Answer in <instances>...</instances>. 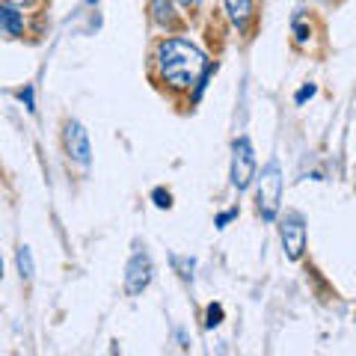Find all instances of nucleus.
<instances>
[{
  "label": "nucleus",
  "instance_id": "nucleus-8",
  "mask_svg": "<svg viewBox=\"0 0 356 356\" xmlns=\"http://www.w3.org/2000/svg\"><path fill=\"white\" fill-rule=\"evenodd\" d=\"M226 3V15L232 18L235 27H247V21L252 18V0H222Z\"/></svg>",
  "mask_w": 356,
  "mask_h": 356
},
{
  "label": "nucleus",
  "instance_id": "nucleus-15",
  "mask_svg": "<svg viewBox=\"0 0 356 356\" xmlns=\"http://www.w3.org/2000/svg\"><path fill=\"white\" fill-rule=\"evenodd\" d=\"M312 95H315V83H306V86L300 89V92H297V98H294V102H297V104H303L306 98H312Z\"/></svg>",
  "mask_w": 356,
  "mask_h": 356
},
{
  "label": "nucleus",
  "instance_id": "nucleus-19",
  "mask_svg": "<svg viewBox=\"0 0 356 356\" xmlns=\"http://www.w3.org/2000/svg\"><path fill=\"white\" fill-rule=\"evenodd\" d=\"M0 282H3V259H0Z\"/></svg>",
  "mask_w": 356,
  "mask_h": 356
},
{
  "label": "nucleus",
  "instance_id": "nucleus-10",
  "mask_svg": "<svg viewBox=\"0 0 356 356\" xmlns=\"http://www.w3.org/2000/svg\"><path fill=\"white\" fill-rule=\"evenodd\" d=\"M15 264H18V276L21 282H33V276H36V264H33V252L27 243H21L15 250Z\"/></svg>",
  "mask_w": 356,
  "mask_h": 356
},
{
  "label": "nucleus",
  "instance_id": "nucleus-2",
  "mask_svg": "<svg viewBox=\"0 0 356 356\" xmlns=\"http://www.w3.org/2000/svg\"><path fill=\"white\" fill-rule=\"evenodd\" d=\"M280 202H282V170H280V163L276 161H270L261 170L259 193H255V205H259L261 220L273 222L276 214H280Z\"/></svg>",
  "mask_w": 356,
  "mask_h": 356
},
{
  "label": "nucleus",
  "instance_id": "nucleus-16",
  "mask_svg": "<svg viewBox=\"0 0 356 356\" xmlns=\"http://www.w3.org/2000/svg\"><path fill=\"white\" fill-rule=\"evenodd\" d=\"M238 217V208H232V211H222V214L217 217V229H226V222L229 220H235Z\"/></svg>",
  "mask_w": 356,
  "mask_h": 356
},
{
  "label": "nucleus",
  "instance_id": "nucleus-20",
  "mask_svg": "<svg viewBox=\"0 0 356 356\" xmlns=\"http://www.w3.org/2000/svg\"><path fill=\"white\" fill-rule=\"evenodd\" d=\"M86 3H92V6H95V3H98V0H86Z\"/></svg>",
  "mask_w": 356,
  "mask_h": 356
},
{
  "label": "nucleus",
  "instance_id": "nucleus-13",
  "mask_svg": "<svg viewBox=\"0 0 356 356\" xmlns=\"http://www.w3.org/2000/svg\"><path fill=\"white\" fill-rule=\"evenodd\" d=\"M152 199H154V205L158 208H172V193L163 191V187H158V191L152 193Z\"/></svg>",
  "mask_w": 356,
  "mask_h": 356
},
{
  "label": "nucleus",
  "instance_id": "nucleus-17",
  "mask_svg": "<svg viewBox=\"0 0 356 356\" xmlns=\"http://www.w3.org/2000/svg\"><path fill=\"white\" fill-rule=\"evenodd\" d=\"M178 3H181L187 13H191V9H199V3H202V0H178Z\"/></svg>",
  "mask_w": 356,
  "mask_h": 356
},
{
  "label": "nucleus",
  "instance_id": "nucleus-9",
  "mask_svg": "<svg viewBox=\"0 0 356 356\" xmlns=\"http://www.w3.org/2000/svg\"><path fill=\"white\" fill-rule=\"evenodd\" d=\"M149 9H152V18H154V24H161V27H175V9L170 0H149Z\"/></svg>",
  "mask_w": 356,
  "mask_h": 356
},
{
  "label": "nucleus",
  "instance_id": "nucleus-3",
  "mask_svg": "<svg viewBox=\"0 0 356 356\" xmlns=\"http://www.w3.org/2000/svg\"><path fill=\"white\" fill-rule=\"evenodd\" d=\"M255 172H259V166H255V149L250 137H238L232 143V170H229V181L235 187L238 193L250 191V184L255 181Z\"/></svg>",
  "mask_w": 356,
  "mask_h": 356
},
{
  "label": "nucleus",
  "instance_id": "nucleus-5",
  "mask_svg": "<svg viewBox=\"0 0 356 356\" xmlns=\"http://www.w3.org/2000/svg\"><path fill=\"white\" fill-rule=\"evenodd\" d=\"M280 238H282V250L291 261L303 259L306 250V220L300 211H285V217L280 220Z\"/></svg>",
  "mask_w": 356,
  "mask_h": 356
},
{
  "label": "nucleus",
  "instance_id": "nucleus-11",
  "mask_svg": "<svg viewBox=\"0 0 356 356\" xmlns=\"http://www.w3.org/2000/svg\"><path fill=\"white\" fill-rule=\"evenodd\" d=\"M172 267H175V273L181 276L184 282H193V267H196V261L191 259V255H172Z\"/></svg>",
  "mask_w": 356,
  "mask_h": 356
},
{
  "label": "nucleus",
  "instance_id": "nucleus-18",
  "mask_svg": "<svg viewBox=\"0 0 356 356\" xmlns=\"http://www.w3.org/2000/svg\"><path fill=\"white\" fill-rule=\"evenodd\" d=\"M3 3H9V6H27L30 0H3Z\"/></svg>",
  "mask_w": 356,
  "mask_h": 356
},
{
  "label": "nucleus",
  "instance_id": "nucleus-12",
  "mask_svg": "<svg viewBox=\"0 0 356 356\" xmlns=\"http://www.w3.org/2000/svg\"><path fill=\"white\" fill-rule=\"evenodd\" d=\"M222 324V306L220 303H211L205 312V330H214Z\"/></svg>",
  "mask_w": 356,
  "mask_h": 356
},
{
  "label": "nucleus",
  "instance_id": "nucleus-6",
  "mask_svg": "<svg viewBox=\"0 0 356 356\" xmlns=\"http://www.w3.org/2000/svg\"><path fill=\"white\" fill-rule=\"evenodd\" d=\"M63 149L69 154V161L77 166H89L92 161V149H89V134L77 119H69L63 128Z\"/></svg>",
  "mask_w": 356,
  "mask_h": 356
},
{
  "label": "nucleus",
  "instance_id": "nucleus-1",
  "mask_svg": "<svg viewBox=\"0 0 356 356\" xmlns=\"http://www.w3.org/2000/svg\"><path fill=\"white\" fill-rule=\"evenodd\" d=\"M154 60H158L163 83L172 86V89H191L208 65L205 51L199 48V44H193L191 39H181V36L161 39Z\"/></svg>",
  "mask_w": 356,
  "mask_h": 356
},
{
  "label": "nucleus",
  "instance_id": "nucleus-14",
  "mask_svg": "<svg viewBox=\"0 0 356 356\" xmlns=\"http://www.w3.org/2000/svg\"><path fill=\"white\" fill-rule=\"evenodd\" d=\"M18 102L24 104L30 113H36V102H33V86H24V89H18Z\"/></svg>",
  "mask_w": 356,
  "mask_h": 356
},
{
  "label": "nucleus",
  "instance_id": "nucleus-4",
  "mask_svg": "<svg viewBox=\"0 0 356 356\" xmlns=\"http://www.w3.org/2000/svg\"><path fill=\"white\" fill-rule=\"evenodd\" d=\"M152 280H154V261H152V255L146 250V243L140 247V241H137L134 243L131 259L125 264V294L128 297L143 294L152 285Z\"/></svg>",
  "mask_w": 356,
  "mask_h": 356
},
{
  "label": "nucleus",
  "instance_id": "nucleus-7",
  "mask_svg": "<svg viewBox=\"0 0 356 356\" xmlns=\"http://www.w3.org/2000/svg\"><path fill=\"white\" fill-rule=\"evenodd\" d=\"M0 33H6V36H21L24 33V15L15 6L3 3V0H0Z\"/></svg>",
  "mask_w": 356,
  "mask_h": 356
}]
</instances>
